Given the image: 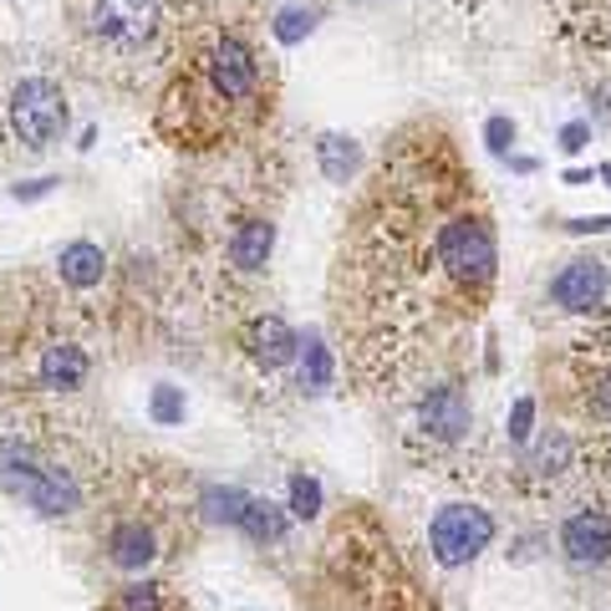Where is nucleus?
<instances>
[{"label":"nucleus","mask_w":611,"mask_h":611,"mask_svg":"<svg viewBox=\"0 0 611 611\" xmlns=\"http://www.w3.org/2000/svg\"><path fill=\"white\" fill-rule=\"evenodd\" d=\"M494 540V519L484 515L479 505H443L428 525V545L439 566H469V560Z\"/></svg>","instance_id":"f257e3e1"},{"label":"nucleus","mask_w":611,"mask_h":611,"mask_svg":"<svg viewBox=\"0 0 611 611\" xmlns=\"http://www.w3.org/2000/svg\"><path fill=\"white\" fill-rule=\"evenodd\" d=\"M11 128L26 148H46L67 128V97L56 93L46 77H31L11 93Z\"/></svg>","instance_id":"f03ea898"},{"label":"nucleus","mask_w":611,"mask_h":611,"mask_svg":"<svg viewBox=\"0 0 611 611\" xmlns=\"http://www.w3.org/2000/svg\"><path fill=\"white\" fill-rule=\"evenodd\" d=\"M439 260L443 270H449L453 280H474V286H484V280L494 276V235L484 219H449V225L439 229Z\"/></svg>","instance_id":"7ed1b4c3"},{"label":"nucleus","mask_w":611,"mask_h":611,"mask_svg":"<svg viewBox=\"0 0 611 611\" xmlns=\"http://www.w3.org/2000/svg\"><path fill=\"white\" fill-rule=\"evenodd\" d=\"M159 26V6L153 0H97L93 11V31L112 46H138L153 36Z\"/></svg>","instance_id":"20e7f679"},{"label":"nucleus","mask_w":611,"mask_h":611,"mask_svg":"<svg viewBox=\"0 0 611 611\" xmlns=\"http://www.w3.org/2000/svg\"><path fill=\"white\" fill-rule=\"evenodd\" d=\"M601 296H607V266L601 260H571L550 280V301L560 311H591V306H601Z\"/></svg>","instance_id":"39448f33"},{"label":"nucleus","mask_w":611,"mask_h":611,"mask_svg":"<svg viewBox=\"0 0 611 611\" xmlns=\"http://www.w3.org/2000/svg\"><path fill=\"white\" fill-rule=\"evenodd\" d=\"M560 545H566L571 566H601L611 556V519L601 510H581V515L566 519Z\"/></svg>","instance_id":"423d86ee"},{"label":"nucleus","mask_w":611,"mask_h":611,"mask_svg":"<svg viewBox=\"0 0 611 611\" xmlns=\"http://www.w3.org/2000/svg\"><path fill=\"white\" fill-rule=\"evenodd\" d=\"M418 418H424V428L433 433V439L453 443L469 433V398L459 393V387H439V393H428L424 408H418Z\"/></svg>","instance_id":"0eeeda50"},{"label":"nucleus","mask_w":611,"mask_h":611,"mask_svg":"<svg viewBox=\"0 0 611 611\" xmlns=\"http://www.w3.org/2000/svg\"><path fill=\"white\" fill-rule=\"evenodd\" d=\"M210 72H214V87H219V97H229V103H239V97L255 93V62H250V52H245L235 36H225L219 46H214Z\"/></svg>","instance_id":"6e6552de"},{"label":"nucleus","mask_w":611,"mask_h":611,"mask_svg":"<svg viewBox=\"0 0 611 611\" xmlns=\"http://www.w3.org/2000/svg\"><path fill=\"white\" fill-rule=\"evenodd\" d=\"M26 500L41 510V515H72V510H77V484H72V474H62V469L41 464V474L31 479Z\"/></svg>","instance_id":"1a4fd4ad"},{"label":"nucleus","mask_w":611,"mask_h":611,"mask_svg":"<svg viewBox=\"0 0 611 611\" xmlns=\"http://www.w3.org/2000/svg\"><path fill=\"white\" fill-rule=\"evenodd\" d=\"M270 250H276V225H266V219L239 225L235 239H229V260H235L239 270H260L270 260Z\"/></svg>","instance_id":"9d476101"},{"label":"nucleus","mask_w":611,"mask_h":611,"mask_svg":"<svg viewBox=\"0 0 611 611\" xmlns=\"http://www.w3.org/2000/svg\"><path fill=\"white\" fill-rule=\"evenodd\" d=\"M107 550H112V566H122V571H143L148 560H153V530L138 525V519H128V525H118V530L107 535Z\"/></svg>","instance_id":"9b49d317"},{"label":"nucleus","mask_w":611,"mask_h":611,"mask_svg":"<svg viewBox=\"0 0 611 611\" xmlns=\"http://www.w3.org/2000/svg\"><path fill=\"white\" fill-rule=\"evenodd\" d=\"M36 474H41V459H36L31 443H21V439L0 443V490H6V494H26Z\"/></svg>","instance_id":"f8f14e48"},{"label":"nucleus","mask_w":611,"mask_h":611,"mask_svg":"<svg viewBox=\"0 0 611 611\" xmlns=\"http://www.w3.org/2000/svg\"><path fill=\"white\" fill-rule=\"evenodd\" d=\"M296 332L286 326L280 317H266V321H255V362L260 367H286V362L296 357Z\"/></svg>","instance_id":"ddd939ff"},{"label":"nucleus","mask_w":611,"mask_h":611,"mask_svg":"<svg viewBox=\"0 0 611 611\" xmlns=\"http://www.w3.org/2000/svg\"><path fill=\"white\" fill-rule=\"evenodd\" d=\"M82 377H87V352L82 346H46V357H41V383L46 387H82Z\"/></svg>","instance_id":"4468645a"},{"label":"nucleus","mask_w":611,"mask_h":611,"mask_svg":"<svg viewBox=\"0 0 611 611\" xmlns=\"http://www.w3.org/2000/svg\"><path fill=\"white\" fill-rule=\"evenodd\" d=\"M103 270H107V260H103V250H97L93 239H77V245L62 250V280L77 286V291H93L97 280H103Z\"/></svg>","instance_id":"2eb2a0df"},{"label":"nucleus","mask_w":611,"mask_h":611,"mask_svg":"<svg viewBox=\"0 0 611 611\" xmlns=\"http://www.w3.org/2000/svg\"><path fill=\"white\" fill-rule=\"evenodd\" d=\"M317 159H321V173L332 179V184H346L352 173H357V163H362V153H357V143L352 138H342V133H326L317 143Z\"/></svg>","instance_id":"dca6fc26"},{"label":"nucleus","mask_w":611,"mask_h":611,"mask_svg":"<svg viewBox=\"0 0 611 611\" xmlns=\"http://www.w3.org/2000/svg\"><path fill=\"white\" fill-rule=\"evenodd\" d=\"M306 352H301V387L306 393H326L332 387V352L321 336H306Z\"/></svg>","instance_id":"f3484780"},{"label":"nucleus","mask_w":611,"mask_h":611,"mask_svg":"<svg viewBox=\"0 0 611 611\" xmlns=\"http://www.w3.org/2000/svg\"><path fill=\"white\" fill-rule=\"evenodd\" d=\"M239 525H245L255 540H280V535H286V515H280L270 500H250L245 515H239Z\"/></svg>","instance_id":"a211bd4d"},{"label":"nucleus","mask_w":611,"mask_h":611,"mask_svg":"<svg viewBox=\"0 0 611 611\" xmlns=\"http://www.w3.org/2000/svg\"><path fill=\"white\" fill-rule=\"evenodd\" d=\"M245 505H250V494H239V490H210V494H204V515L225 519V525H239Z\"/></svg>","instance_id":"6ab92c4d"},{"label":"nucleus","mask_w":611,"mask_h":611,"mask_svg":"<svg viewBox=\"0 0 611 611\" xmlns=\"http://www.w3.org/2000/svg\"><path fill=\"white\" fill-rule=\"evenodd\" d=\"M291 515L296 519H317L321 515V484L306 474H291Z\"/></svg>","instance_id":"aec40b11"},{"label":"nucleus","mask_w":611,"mask_h":611,"mask_svg":"<svg viewBox=\"0 0 611 611\" xmlns=\"http://www.w3.org/2000/svg\"><path fill=\"white\" fill-rule=\"evenodd\" d=\"M311 26H317V11H301V6H291V11H280V15H276V36H280V41L311 36Z\"/></svg>","instance_id":"412c9836"},{"label":"nucleus","mask_w":611,"mask_h":611,"mask_svg":"<svg viewBox=\"0 0 611 611\" xmlns=\"http://www.w3.org/2000/svg\"><path fill=\"white\" fill-rule=\"evenodd\" d=\"M179 418H184L179 387H159V393H153V424H179Z\"/></svg>","instance_id":"4be33fe9"},{"label":"nucleus","mask_w":611,"mask_h":611,"mask_svg":"<svg viewBox=\"0 0 611 611\" xmlns=\"http://www.w3.org/2000/svg\"><path fill=\"white\" fill-rule=\"evenodd\" d=\"M118 611H159V586H128Z\"/></svg>","instance_id":"5701e85b"},{"label":"nucleus","mask_w":611,"mask_h":611,"mask_svg":"<svg viewBox=\"0 0 611 611\" xmlns=\"http://www.w3.org/2000/svg\"><path fill=\"white\" fill-rule=\"evenodd\" d=\"M530 424H535V403H530V398H519L515 412H510V439L525 443V439H530Z\"/></svg>","instance_id":"b1692460"},{"label":"nucleus","mask_w":611,"mask_h":611,"mask_svg":"<svg viewBox=\"0 0 611 611\" xmlns=\"http://www.w3.org/2000/svg\"><path fill=\"white\" fill-rule=\"evenodd\" d=\"M484 143H490L494 153H505V148L515 143V122H510V118H490V128H484Z\"/></svg>","instance_id":"393cba45"},{"label":"nucleus","mask_w":611,"mask_h":611,"mask_svg":"<svg viewBox=\"0 0 611 611\" xmlns=\"http://www.w3.org/2000/svg\"><path fill=\"white\" fill-rule=\"evenodd\" d=\"M586 138H591V128H586V122H566V128H560V148H566V153H581Z\"/></svg>","instance_id":"a878e982"},{"label":"nucleus","mask_w":611,"mask_h":611,"mask_svg":"<svg viewBox=\"0 0 611 611\" xmlns=\"http://www.w3.org/2000/svg\"><path fill=\"white\" fill-rule=\"evenodd\" d=\"M591 412H597V418H611V377H601V383L591 387Z\"/></svg>","instance_id":"bb28decb"},{"label":"nucleus","mask_w":611,"mask_h":611,"mask_svg":"<svg viewBox=\"0 0 611 611\" xmlns=\"http://www.w3.org/2000/svg\"><path fill=\"white\" fill-rule=\"evenodd\" d=\"M591 112H597L601 122H611V77L597 82V93H591Z\"/></svg>","instance_id":"cd10ccee"},{"label":"nucleus","mask_w":611,"mask_h":611,"mask_svg":"<svg viewBox=\"0 0 611 611\" xmlns=\"http://www.w3.org/2000/svg\"><path fill=\"white\" fill-rule=\"evenodd\" d=\"M56 179H36V184H15V200H41V194H52Z\"/></svg>","instance_id":"c85d7f7f"},{"label":"nucleus","mask_w":611,"mask_h":611,"mask_svg":"<svg viewBox=\"0 0 611 611\" xmlns=\"http://www.w3.org/2000/svg\"><path fill=\"white\" fill-rule=\"evenodd\" d=\"M576 235H601V229H611V219H571Z\"/></svg>","instance_id":"c756f323"}]
</instances>
